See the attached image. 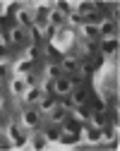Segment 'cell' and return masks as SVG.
I'll return each mask as SVG.
<instances>
[{
	"label": "cell",
	"mask_w": 120,
	"mask_h": 151,
	"mask_svg": "<svg viewBox=\"0 0 120 151\" xmlns=\"http://www.w3.org/2000/svg\"><path fill=\"white\" fill-rule=\"evenodd\" d=\"M75 99H77L79 103H82V101H87V91H84V89H79V91L75 93Z\"/></svg>",
	"instance_id": "obj_1"
},
{
	"label": "cell",
	"mask_w": 120,
	"mask_h": 151,
	"mask_svg": "<svg viewBox=\"0 0 120 151\" xmlns=\"http://www.w3.org/2000/svg\"><path fill=\"white\" fill-rule=\"evenodd\" d=\"M27 122H29V125L36 122V113H27Z\"/></svg>",
	"instance_id": "obj_2"
},
{
	"label": "cell",
	"mask_w": 120,
	"mask_h": 151,
	"mask_svg": "<svg viewBox=\"0 0 120 151\" xmlns=\"http://www.w3.org/2000/svg\"><path fill=\"white\" fill-rule=\"evenodd\" d=\"M55 89H58V91H65V89H67V82H65V79H60V82L55 84Z\"/></svg>",
	"instance_id": "obj_3"
},
{
	"label": "cell",
	"mask_w": 120,
	"mask_h": 151,
	"mask_svg": "<svg viewBox=\"0 0 120 151\" xmlns=\"http://www.w3.org/2000/svg\"><path fill=\"white\" fill-rule=\"evenodd\" d=\"M115 48H118L115 41H108V43H106V50H115Z\"/></svg>",
	"instance_id": "obj_4"
}]
</instances>
